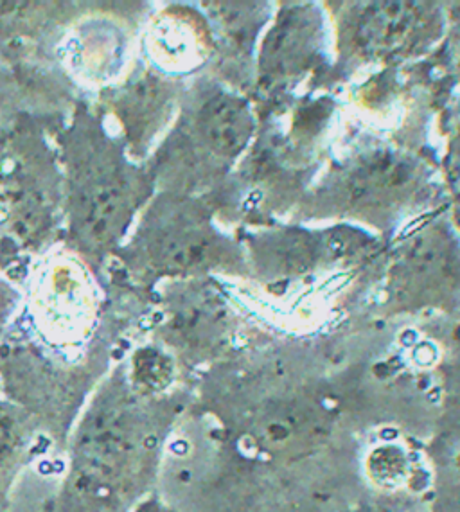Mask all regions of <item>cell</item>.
Here are the masks:
<instances>
[{
  "label": "cell",
  "instance_id": "7a4b0ae2",
  "mask_svg": "<svg viewBox=\"0 0 460 512\" xmlns=\"http://www.w3.org/2000/svg\"><path fill=\"white\" fill-rule=\"evenodd\" d=\"M128 202L117 182H94L80 196V227L92 243H108L123 229Z\"/></svg>",
  "mask_w": 460,
  "mask_h": 512
},
{
  "label": "cell",
  "instance_id": "6da1fadb",
  "mask_svg": "<svg viewBox=\"0 0 460 512\" xmlns=\"http://www.w3.org/2000/svg\"><path fill=\"white\" fill-rule=\"evenodd\" d=\"M198 128L214 153L236 157L252 133V117L243 101L220 92L205 101L198 114Z\"/></svg>",
  "mask_w": 460,
  "mask_h": 512
},
{
  "label": "cell",
  "instance_id": "3957f363",
  "mask_svg": "<svg viewBox=\"0 0 460 512\" xmlns=\"http://www.w3.org/2000/svg\"><path fill=\"white\" fill-rule=\"evenodd\" d=\"M162 106V90L157 81L144 80L126 96L124 121L132 128L133 137H139L148 130L151 121L159 115Z\"/></svg>",
  "mask_w": 460,
  "mask_h": 512
}]
</instances>
